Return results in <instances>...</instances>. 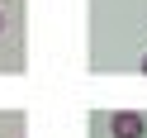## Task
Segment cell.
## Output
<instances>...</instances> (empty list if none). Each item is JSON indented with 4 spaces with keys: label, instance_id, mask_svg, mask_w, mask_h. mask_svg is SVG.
<instances>
[{
    "label": "cell",
    "instance_id": "obj_2",
    "mask_svg": "<svg viewBox=\"0 0 147 138\" xmlns=\"http://www.w3.org/2000/svg\"><path fill=\"white\" fill-rule=\"evenodd\" d=\"M142 71H147V52H142Z\"/></svg>",
    "mask_w": 147,
    "mask_h": 138
},
{
    "label": "cell",
    "instance_id": "obj_1",
    "mask_svg": "<svg viewBox=\"0 0 147 138\" xmlns=\"http://www.w3.org/2000/svg\"><path fill=\"white\" fill-rule=\"evenodd\" d=\"M109 133L114 138H142L147 133V119L138 114V109H114V114H109Z\"/></svg>",
    "mask_w": 147,
    "mask_h": 138
},
{
    "label": "cell",
    "instance_id": "obj_3",
    "mask_svg": "<svg viewBox=\"0 0 147 138\" xmlns=\"http://www.w3.org/2000/svg\"><path fill=\"white\" fill-rule=\"evenodd\" d=\"M0 29H5V19H0Z\"/></svg>",
    "mask_w": 147,
    "mask_h": 138
}]
</instances>
